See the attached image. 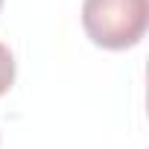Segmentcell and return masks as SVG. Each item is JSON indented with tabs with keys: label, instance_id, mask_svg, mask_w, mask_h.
<instances>
[{
	"label": "cell",
	"instance_id": "6da1fadb",
	"mask_svg": "<svg viewBox=\"0 0 149 149\" xmlns=\"http://www.w3.org/2000/svg\"><path fill=\"white\" fill-rule=\"evenodd\" d=\"M149 24V0H82L85 35L102 50L140 44Z\"/></svg>",
	"mask_w": 149,
	"mask_h": 149
},
{
	"label": "cell",
	"instance_id": "7a4b0ae2",
	"mask_svg": "<svg viewBox=\"0 0 149 149\" xmlns=\"http://www.w3.org/2000/svg\"><path fill=\"white\" fill-rule=\"evenodd\" d=\"M15 70H18V64H15L12 50L0 41V97H3V94L15 85Z\"/></svg>",
	"mask_w": 149,
	"mask_h": 149
},
{
	"label": "cell",
	"instance_id": "3957f363",
	"mask_svg": "<svg viewBox=\"0 0 149 149\" xmlns=\"http://www.w3.org/2000/svg\"><path fill=\"white\" fill-rule=\"evenodd\" d=\"M0 6H3V0H0Z\"/></svg>",
	"mask_w": 149,
	"mask_h": 149
}]
</instances>
